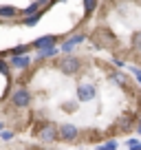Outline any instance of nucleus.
Listing matches in <instances>:
<instances>
[{"mask_svg": "<svg viewBox=\"0 0 141 150\" xmlns=\"http://www.w3.org/2000/svg\"><path fill=\"white\" fill-rule=\"evenodd\" d=\"M49 47H57V38L55 35H42L38 40H33L31 42V49H49Z\"/></svg>", "mask_w": 141, "mask_h": 150, "instance_id": "obj_7", "label": "nucleus"}, {"mask_svg": "<svg viewBox=\"0 0 141 150\" xmlns=\"http://www.w3.org/2000/svg\"><path fill=\"white\" fill-rule=\"evenodd\" d=\"M132 47H135L137 51H141V31H137L135 35H132Z\"/></svg>", "mask_w": 141, "mask_h": 150, "instance_id": "obj_16", "label": "nucleus"}, {"mask_svg": "<svg viewBox=\"0 0 141 150\" xmlns=\"http://www.w3.org/2000/svg\"><path fill=\"white\" fill-rule=\"evenodd\" d=\"M38 150H51V148H38Z\"/></svg>", "mask_w": 141, "mask_h": 150, "instance_id": "obj_23", "label": "nucleus"}, {"mask_svg": "<svg viewBox=\"0 0 141 150\" xmlns=\"http://www.w3.org/2000/svg\"><path fill=\"white\" fill-rule=\"evenodd\" d=\"M80 139V128L75 124H62L57 126V141H64V144H75Z\"/></svg>", "mask_w": 141, "mask_h": 150, "instance_id": "obj_2", "label": "nucleus"}, {"mask_svg": "<svg viewBox=\"0 0 141 150\" xmlns=\"http://www.w3.org/2000/svg\"><path fill=\"white\" fill-rule=\"evenodd\" d=\"M33 102V95L29 93L27 88H18L13 95H11V104H13L16 108H29Z\"/></svg>", "mask_w": 141, "mask_h": 150, "instance_id": "obj_5", "label": "nucleus"}, {"mask_svg": "<svg viewBox=\"0 0 141 150\" xmlns=\"http://www.w3.org/2000/svg\"><path fill=\"white\" fill-rule=\"evenodd\" d=\"M40 18H42V13H35V16H31V18H22L20 22H22L24 27H33V24L40 22Z\"/></svg>", "mask_w": 141, "mask_h": 150, "instance_id": "obj_13", "label": "nucleus"}, {"mask_svg": "<svg viewBox=\"0 0 141 150\" xmlns=\"http://www.w3.org/2000/svg\"><path fill=\"white\" fill-rule=\"evenodd\" d=\"M84 40H86V33H75V35H70L68 40H64L62 47H57V49H60V53H64V55H70V51H73L77 44H82Z\"/></svg>", "mask_w": 141, "mask_h": 150, "instance_id": "obj_6", "label": "nucleus"}, {"mask_svg": "<svg viewBox=\"0 0 141 150\" xmlns=\"http://www.w3.org/2000/svg\"><path fill=\"white\" fill-rule=\"evenodd\" d=\"M38 139L42 144H53L57 141V126L53 122H44L42 126L38 128Z\"/></svg>", "mask_w": 141, "mask_h": 150, "instance_id": "obj_3", "label": "nucleus"}, {"mask_svg": "<svg viewBox=\"0 0 141 150\" xmlns=\"http://www.w3.org/2000/svg\"><path fill=\"white\" fill-rule=\"evenodd\" d=\"M97 150H117V141H115V139L104 141V144H99V146H97Z\"/></svg>", "mask_w": 141, "mask_h": 150, "instance_id": "obj_14", "label": "nucleus"}, {"mask_svg": "<svg viewBox=\"0 0 141 150\" xmlns=\"http://www.w3.org/2000/svg\"><path fill=\"white\" fill-rule=\"evenodd\" d=\"M110 80H113L115 84H119V86H128V77L121 73V71H115V73L110 75Z\"/></svg>", "mask_w": 141, "mask_h": 150, "instance_id": "obj_12", "label": "nucleus"}, {"mask_svg": "<svg viewBox=\"0 0 141 150\" xmlns=\"http://www.w3.org/2000/svg\"><path fill=\"white\" fill-rule=\"evenodd\" d=\"M9 64L13 66V69H18V71H24V69H29V66H31V57H29V55L11 57V60H9Z\"/></svg>", "mask_w": 141, "mask_h": 150, "instance_id": "obj_8", "label": "nucleus"}, {"mask_svg": "<svg viewBox=\"0 0 141 150\" xmlns=\"http://www.w3.org/2000/svg\"><path fill=\"white\" fill-rule=\"evenodd\" d=\"M84 9H86V16H88L90 11L97 9V2H84Z\"/></svg>", "mask_w": 141, "mask_h": 150, "instance_id": "obj_19", "label": "nucleus"}, {"mask_svg": "<svg viewBox=\"0 0 141 150\" xmlns=\"http://www.w3.org/2000/svg\"><path fill=\"white\" fill-rule=\"evenodd\" d=\"M2 130H5V122H0V132H2Z\"/></svg>", "mask_w": 141, "mask_h": 150, "instance_id": "obj_22", "label": "nucleus"}, {"mask_svg": "<svg viewBox=\"0 0 141 150\" xmlns=\"http://www.w3.org/2000/svg\"><path fill=\"white\" fill-rule=\"evenodd\" d=\"M16 13H18V9L13 5H0V18L11 20V18H16Z\"/></svg>", "mask_w": 141, "mask_h": 150, "instance_id": "obj_9", "label": "nucleus"}, {"mask_svg": "<svg viewBox=\"0 0 141 150\" xmlns=\"http://www.w3.org/2000/svg\"><path fill=\"white\" fill-rule=\"evenodd\" d=\"M130 71H132V73L137 75V82H139V86H141V69H137V66H132Z\"/></svg>", "mask_w": 141, "mask_h": 150, "instance_id": "obj_20", "label": "nucleus"}, {"mask_svg": "<svg viewBox=\"0 0 141 150\" xmlns=\"http://www.w3.org/2000/svg\"><path fill=\"white\" fill-rule=\"evenodd\" d=\"M55 55H60V49H57V47H49V49H40V51H38V57H40V60L55 57Z\"/></svg>", "mask_w": 141, "mask_h": 150, "instance_id": "obj_11", "label": "nucleus"}, {"mask_svg": "<svg viewBox=\"0 0 141 150\" xmlns=\"http://www.w3.org/2000/svg\"><path fill=\"white\" fill-rule=\"evenodd\" d=\"M126 146H128V150H141V139H128Z\"/></svg>", "mask_w": 141, "mask_h": 150, "instance_id": "obj_15", "label": "nucleus"}, {"mask_svg": "<svg viewBox=\"0 0 141 150\" xmlns=\"http://www.w3.org/2000/svg\"><path fill=\"white\" fill-rule=\"evenodd\" d=\"M0 137H2V141H11L16 137V132L13 130H2V132H0Z\"/></svg>", "mask_w": 141, "mask_h": 150, "instance_id": "obj_17", "label": "nucleus"}, {"mask_svg": "<svg viewBox=\"0 0 141 150\" xmlns=\"http://www.w3.org/2000/svg\"><path fill=\"white\" fill-rule=\"evenodd\" d=\"M29 51H31V44H18V47L9 49V55L11 57H20V55H29Z\"/></svg>", "mask_w": 141, "mask_h": 150, "instance_id": "obj_10", "label": "nucleus"}, {"mask_svg": "<svg viewBox=\"0 0 141 150\" xmlns=\"http://www.w3.org/2000/svg\"><path fill=\"white\" fill-rule=\"evenodd\" d=\"M75 95H77V99L80 102H93L95 97H97V86L95 84H90V82H82V84H77V88H75Z\"/></svg>", "mask_w": 141, "mask_h": 150, "instance_id": "obj_4", "label": "nucleus"}, {"mask_svg": "<svg viewBox=\"0 0 141 150\" xmlns=\"http://www.w3.org/2000/svg\"><path fill=\"white\" fill-rule=\"evenodd\" d=\"M0 73H2V75H9V64H7L2 57H0Z\"/></svg>", "mask_w": 141, "mask_h": 150, "instance_id": "obj_18", "label": "nucleus"}, {"mask_svg": "<svg viewBox=\"0 0 141 150\" xmlns=\"http://www.w3.org/2000/svg\"><path fill=\"white\" fill-rule=\"evenodd\" d=\"M57 69L64 75H75V73H80V69H82V60L75 57V55H62L60 60H57Z\"/></svg>", "mask_w": 141, "mask_h": 150, "instance_id": "obj_1", "label": "nucleus"}, {"mask_svg": "<svg viewBox=\"0 0 141 150\" xmlns=\"http://www.w3.org/2000/svg\"><path fill=\"white\" fill-rule=\"evenodd\" d=\"M137 132H139V135H141V117L137 119Z\"/></svg>", "mask_w": 141, "mask_h": 150, "instance_id": "obj_21", "label": "nucleus"}]
</instances>
